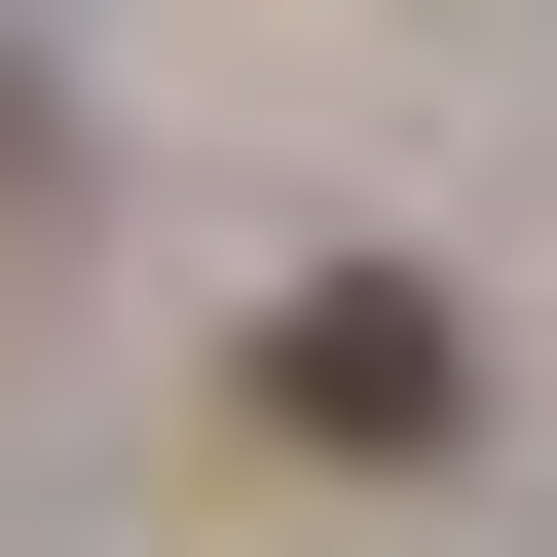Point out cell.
I'll return each instance as SVG.
<instances>
[{"label":"cell","instance_id":"obj_1","mask_svg":"<svg viewBox=\"0 0 557 557\" xmlns=\"http://www.w3.org/2000/svg\"><path fill=\"white\" fill-rule=\"evenodd\" d=\"M223 409L298 446V483H409V446H483V335L409 298V260H298V298L223 335Z\"/></svg>","mask_w":557,"mask_h":557},{"label":"cell","instance_id":"obj_2","mask_svg":"<svg viewBox=\"0 0 557 557\" xmlns=\"http://www.w3.org/2000/svg\"><path fill=\"white\" fill-rule=\"evenodd\" d=\"M0 223H38V38H0Z\"/></svg>","mask_w":557,"mask_h":557}]
</instances>
